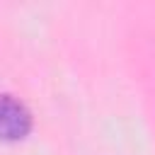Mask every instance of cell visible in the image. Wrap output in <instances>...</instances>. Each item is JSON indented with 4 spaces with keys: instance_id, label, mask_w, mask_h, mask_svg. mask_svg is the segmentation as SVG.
Wrapping results in <instances>:
<instances>
[{
    "instance_id": "obj_1",
    "label": "cell",
    "mask_w": 155,
    "mask_h": 155,
    "mask_svg": "<svg viewBox=\"0 0 155 155\" xmlns=\"http://www.w3.org/2000/svg\"><path fill=\"white\" fill-rule=\"evenodd\" d=\"M31 131V111L12 94H0V140H22Z\"/></svg>"
}]
</instances>
